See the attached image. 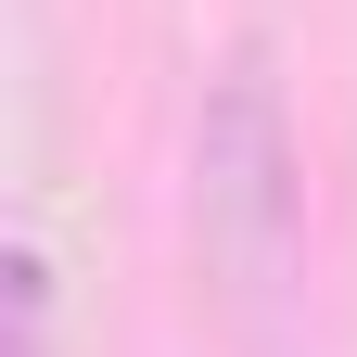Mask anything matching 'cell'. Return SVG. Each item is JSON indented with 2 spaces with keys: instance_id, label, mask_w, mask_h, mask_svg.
I'll return each instance as SVG.
<instances>
[{
  "instance_id": "obj_1",
  "label": "cell",
  "mask_w": 357,
  "mask_h": 357,
  "mask_svg": "<svg viewBox=\"0 0 357 357\" xmlns=\"http://www.w3.org/2000/svg\"><path fill=\"white\" fill-rule=\"evenodd\" d=\"M178 217H192V281L217 306V332L243 357H268L294 332V306H306V141H294L281 52L268 38H230L204 64Z\"/></svg>"
},
{
  "instance_id": "obj_2",
  "label": "cell",
  "mask_w": 357,
  "mask_h": 357,
  "mask_svg": "<svg viewBox=\"0 0 357 357\" xmlns=\"http://www.w3.org/2000/svg\"><path fill=\"white\" fill-rule=\"evenodd\" d=\"M0 281H13V357H52V243H38V230H13Z\"/></svg>"
}]
</instances>
